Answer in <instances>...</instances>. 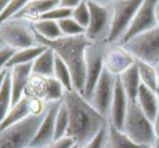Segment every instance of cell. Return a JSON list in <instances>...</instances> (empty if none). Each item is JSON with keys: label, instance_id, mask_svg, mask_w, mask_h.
<instances>
[{"label": "cell", "instance_id": "6da1fadb", "mask_svg": "<svg viewBox=\"0 0 159 148\" xmlns=\"http://www.w3.org/2000/svg\"><path fill=\"white\" fill-rule=\"evenodd\" d=\"M68 110L69 124L66 136L73 138L80 148L88 144L108 123L88 100L76 90L66 91L63 98Z\"/></svg>", "mask_w": 159, "mask_h": 148}, {"label": "cell", "instance_id": "7a4b0ae2", "mask_svg": "<svg viewBox=\"0 0 159 148\" xmlns=\"http://www.w3.org/2000/svg\"><path fill=\"white\" fill-rule=\"evenodd\" d=\"M39 44L50 48L69 68L73 78L74 90L82 94L86 83V52L93 43L86 35L67 37L62 36L55 40H48L36 34Z\"/></svg>", "mask_w": 159, "mask_h": 148}, {"label": "cell", "instance_id": "3957f363", "mask_svg": "<svg viewBox=\"0 0 159 148\" xmlns=\"http://www.w3.org/2000/svg\"><path fill=\"white\" fill-rule=\"evenodd\" d=\"M121 131L134 143L145 146H149L156 137L153 121L143 113L136 101L128 100V109Z\"/></svg>", "mask_w": 159, "mask_h": 148}, {"label": "cell", "instance_id": "277c9868", "mask_svg": "<svg viewBox=\"0 0 159 148\" xmlns=\"http://www.w3.org/2000/svg\"><path fill=\"white\" fill-rule=\"evenodd\" d=\"M44 114L46 110L41 114L30 115L16 124L0 130V148H26L30 146Z\"/></svg>", "mask_w": 159, "mask_h": 148}, {"label": "cell", "instance_id": "5b68a950", "mask_svg": "<svg viewBox=\"0 0 159 148\" xmlns=\"http://www.w3.org/2000/svg\"><path fill=\"white\" fill-rule=\"evenodd\" d=\"M0 39L4 47L23 50L37 46V37L32 24L24 20H8L0 25Z\"/></svg>", "mask_w": 159, "mask_h": 148}, {"label": "cell", "instance_id": "8992f818", "mask_svg": "<svg viewBox=\"0 0 159 148\" xmlns=\"http://www.w3.org/2000/svg\"><path fill=\"white\" fill-rule=\"evenodd\" d=\"M144 0H117L114 2L111 29L106 43H119Z\"/></svg>", "mask_w": 159, "mask_h": 148}, {"label": "cell", "instance_id": "52a82bcc", "mask_svg": "<svg viewBox=\"0 0 159 148\" xmlns=\"http://www.w3.org/2000/svg\"><path fill=\"white\" fill-rule=\"evenodd\" d=\"M122 46L135 57V60L156 66L159 63V27L132 37Z\"/></svg>", "mask_w": 159, "mask_h": 148}, {"label": "cell", "instance_id": "ba28073f", "mask_svg": "<svg viewBox=\"0 0 159 148\" xmlns=\"http://www.w3.org/2000/svg\"><path fill=\"white\" fill-rule=\"evenodd\" d=\"M87 3L90 11V21L84 35L93 43H106L111 22L108 10L98 2L87 0Z\"/></svg>", "mask_w": 159, "mask_h": 148}, {"label": "cell", "instance_id": "9c48e42d", "mask_svg": "<svg viewBox=\"0 0 159 148\" xmlns=\"http://www.w3.org/2000/svg\"><path fill=\"white\" fill-rule=\"evenodd\" d=\"M117 77L118 76L113 75L104 67V70L90 98L88 100L96 110L107 119L109 117V110H111V105L113 102Z\"/></svg>", "mask_w": 159, "mask_h": 148}, {"label": "cell", "instance_id": "30bf717a", "mask_svg": "<svg viewBox=\"0 0 159 148\" xmlns=\"http://www.w3.org/2000/svg\"><path fill=\"white\" fill-rule=\"evenodd\" d=\"M106 43H92L86 52V83L82 96L89 100L104 70V49Z\"/></svg>", "mask_w": 159, "mask_h": 148}, {"label": "cell", "instance_id": "8fae6325", "mask_svg": "<svg viewBox=\"0 0 159 148\" xmlns=\"http://www.w3.org/2000/svg\"><path fill=\"white\" fill-rule=\"evenodd\" d=\"M158 0H144L142 6L136 12L133 21L131 22L129 28L124 35L119 43L122 44L130 40L132 37L142 34L144 31L157 27V22L155 17V7Z\"/></svg>", "mask_w": 159, "mask_h": 148}, {"label": "cell", "instance_id": "7c38bea8", "mask_svg": "<svg viewBox=\"0 0 159 148\" xmlns=\"http://www.w3.org/2000/svg\"><path fill=\"white\" fill-rule=\"evenodd\" d=\"M135 57L120 43H106L104 49V67L115 76L135 64Z\"/></svg>", "mask_w": 159, "mask_h": 148}, {"label": "cell", "instance_id": "4fadbf2b", "mask_svg": "<svg viewBox=\"0 0 159 148\" xmlns=\"http://www.w3.org/2000/svg\"><path fill=\"white\" fill-rule=\"evenodd\" d=\"M63 101L53 103H46L47 109L44 117L40 123L35 137L30 142V146L34 148H44L54 141L55 132V118Z\"/></svg>", "mask_w": 159, "mask_h": 148}, {"label": "cell", "instance_id": "5bb4252c", "mask_svg": "<svg viewBox=\"0 0 159 148\" xmlns=\"http://www.w3.org/2000/svg\"><path fill=\"white\" fill-rule=\"evenodd\" d=\"M128 109V97L122 87V83L119 79V76L117 77L116 81L115 92H114L113 102L111 105V110H109L108 122H111L117 129L121 130L124 127L125 118H126Z\"/></svg>", "mask_w": 159, "mask_h": 148}, {"label": "cell", "instance_id": "9a60e30c", "mask_svg": "<svg viewBox=\"0 0 159 148\" xmlns=\"http://www.w3.org/2000/svg\"><path fill=\"white\" fill-rule=\"evenodd\" d=\"M32 65L33 63H28V64L16 65L10 68L12 106L25 95L26 87L32 76Z\"/></svg>", "mask_w": 159, "mask_h": 148}, {"label": "cell", "instance_id": "2e32d148", "mask_svg": "<svg viewBox=\"0 0 159 148\" xmlns=\"http://www.w3.org/2000/svg\"><path fill=\"white\" fill-rule=\"evenodd\" d=\"M59 6L60 0H30L12 19L30 21L32 23H34V22L39 21L44 13L49 12L50 10Z\"/></svg>", "mask_w": 159, "mask_h": 148}, {"label": "cell", "instance_id": "e0dca14e", "mask_svg": "<svg viewBox=\"0 0 159 148\" xmlns=\"http://www.w3.org/2000/svg\"><path fill=\"white\" fill-rule=\"evenodd\" d=\"M30 115H34L32 110V98L24 95L16 104H14L10 108L6 118L0 124V130L6 129L10 125L16 124Z\"/></svg>", "mask_w": 159, "mask_h": 148}, {"label": "cell", "instance_id": "ac0fdd59", "mask_svg": "<svg viewBox=\"0 0 159 148\" xmlns=\"http://www.w3.org/2000/svg\"><path fill=\"white\" fill-rule=\"evenodd\" d=\"M136 102L143 110V113L147 116V118L153 121L159 110V104L155 91L147 88L144 84H141Z\"/></svg>", "mask_w": 159, "mask_h": 148}, {"label": "cell", "instance_id": "d6986e66", "mask_svg": "<svg viewBox=\"0 0 159 148\" xmlns=\"http://www.w3.org/2000/svg\"><path fill=\"white\" fill-rule=\"evenodd\" d=\"M55 53L52 49L47 48L33 62L32 74L50 78L54 76Z\"/></svg>", "mask_w": 159, "mask_h": 148}, {"label": "cell", "instance_id": "ffe728a7", "mask_svg": "<svg viewBox=\"0 0 159 148\" xmlns=\"http://www.w3.org/2000/svg\"><path fill=\"white\" fill-rule=\"evenodd\" d=\"M105 148H148L134 143L126 133L115 128L111 122L107 124V140Z\"/></svg>", "mask_w": 159, "mask_h": 148}, {"label": "cell", "instance_id": "44dd1931", "mask_svg": "<svg viewBox=\"0 0 159 148\" xmlns=\"http://www.w3.org/2000/svg\"><path fill=\"white\" fill-rule=\"evenodd\" d=\"M119 79L122 83V87L125 89V92L127 94V97L129 101H136L139 93V89H140L141 79L140 75H139L138 66L136 64L132 65L130 68H128L126 71L119 76Z\"/></svg>", "mask_w": 159, "mask_h": 148}, {"label": "cell", "instance_id": "7402d4cb", "mask_svg": "<svg viewBox=\"0 0 159 148\" xmlns=\"http://www.w3.org/2000/svg\"><path fill=\"white\" fill-rule=\"evenodd\" d=\"M46 49L47 47L42 46V44H37V46L32 47V48L15 51L12 54V56L10 57V60L8 61V63L6 64V68L10 69L12 67L16 66V65L33 63Z\"/></svg>", "mask_w": 159, "mask_h": 148}, {"label": "cell", "instance_id": "603a6c76", "mask_svg": "<svg viewBox=\"0 0 159 148\" xmlns=\"http://www.w3.org/2000/svg\"><path fill=\"white\" fill-rule=\"evenodd\" d=\"M135 64L138 66L139 75H140V79L142 84L146 86L153 91H156V89L159 86V79L157 75V70L156 67L153 65L145 63L143 61H135Z\"/></svg>", "mask_w": 159, "mask_h": 148}, {"label": "cell", "instance_id": "cb8c5ba5", "mask_svg": "<svg viewBox=\"0 0 159 148\" xmlns=\"http://www.w3.org/2000/svg\"><path fill=\"white\" fill-rule=\"evenodd\" d=\"M33 28L37 35L48 40H55L62 37V31L60 29L59 23L51 20H39L32 23Z\"/></svg>", "mask_w": 159, "mask_h": 148}, {"label": "cell", "instance_id": "d4e9b609", "mask_svg": "<svg viewBox=\"0 0 159 148\" xmlns=\"http://www.w3.org/2000/svg\"><path fill=\"white\" fill-rule=\"evenodd\" d=\"M46 91H47V78L32 74V76L30 78V81H28V84L26 87L25 95L30 98L43 101L44 96H46Z\"/></svg>", "mask_w": 159, "mask_h": 148}, {"label": "cell", "instance_id": "484cf974", "mask_svg": "<svg viewBox=\"0 0 159 148\" xmlns=\"http://www.w3.org/2000/svg\"><path fill=\"white\" fill-rule=\"evenodd\" d=\"M11 107H12V91H11L10 69H9L6 78H4L1 91H0V124L6 118Z\"/></svg>", "mask_w": 159, "mask_h": 148}, {"label": "cell", "instance_id": "4316f807", "mask_svg": "<svg viewBox=\"0 0 159 148\" xmlns=\"http://www.w3.org/2000/svg\"><path fill=\"white\" fill-rule=\"evenodd\" d=\"M66 90L63 84L54 77L47 78V91L44 96V103H53L63 101Z\"/></svg>", "mask_w": 159, "mask_h": 148}, {"label": "cell", "instance_id": "83f0119b", "mask_svg": "<svg viewBox=\"0 0 159 148\" xmlns=\"http://www.w3.org/2000/svg\"><path fill=\"white\" fill-rule=\"evenodd\" d=\"M54 78H57L65 88L66 91H71L74 90L73 78L71 74L67 65L55 54V64H54Z\"/></svg>", "mask_w": 159, "mask_h": 148}, {"label": "cell", "instance_id": "f1b7e54d", "mask_svg": "<svg viewBox=\"0 0 159 148\" xmlns=\"http://www.w3.org/2000/svg\"><path fill=\"white\" fill-rule=\"evenodd\" d=\"M69 118H68V110L65 105L64 101L62 102L55 118V132H54V141L65 137L68 130Z\"/></svg>", "mask_w": 159, "mask_h": 148}, {"label": "cell", "instance_id": "f546056e", "mask_svg": "<svg viewBox=\"0 0 159 148\" xmlns=\"http://www.w3.org/2000/svg\"><path fill=\"white\" fill-rule=\"evenodd\" d=\"M57 23H59L60 29H61L63 36L73 37V36H79L86 34V28L79 25L73 17H67V19L61 20Z\"/></svg>", "mask_w": 159, "mask_h": 148}, {"label": "cell", "instance_id": "4dcf8cb0", "mask_svg": "<svg viewBox=\"0 0 159 148\" xmlns=\"http://www.w3.org/2000/svg\"><path fill=\"white\" fill-rule=\"evenodd\" d=\"M71 17H73L79 25H81L82 27L87 29V27H88V25H89V21H90V11H89L87 0H84V1L80 2L76 8L73 9Z\"/></svg>", "mask_w": 159, "mask_h": 148}, {"label": "cell", "instance_id": "1f68e13d", "mask_svg": "<svg viewBox=\"0 0 159 148\" xmlns=\"http://www.w3.org/2000/svg\"><path fill=\"white\" fill-rule=\"evenodd\" d=\"M30 0H10L7 6L6 10L0 15V25L8 20L12 19L16 13H19Z\"/></svg>", "mask_w": 159, "mask_h": 148}, {"label": "cell", "instance_id": "d6a6232c", "mask_svg": "<svg viewBox=\"0 0 159 148\" xmlns=\"http://www.w3.org/2000/svg\"><path fill=\"white\" fill-rule=\"evenodd\" d=\"M71 14H73V9L63 8V7L59 6L50 10L49 12L44 13L40 20H51V21L59 22L61 20L67 19V17H71Z\"/></svg>", "mask_w": 159, "mask_h": 148}, {"label": "cell", "instance_id": "836d02e7", "mask_svg": "<svg viewBox=\"0 0 159 148\" xmlns=\"http://www.w3.org/2000/svg\"><path fill=\"white\" fill-rule=\"evenodd\" d=\"M107 124H108V123H107ZM107 124L98 132V134L92 141H90L88 144L84 145V146L81 148H104L105 144H106V140H107Z\"/></svg>", "mask_w": 159, "mask_h": 148}, {"label": "cell", "instance_id": "e575fe53", "mask_svg": "<svg viewBox=\"0 0 159 148\" xmlns=\"http://www.w3.org/2000/svg\"><path fill=\"white\" fill-rule=\"evenodd\" d=\"M76 143L73 138L68 137V136H65V137H62L60 140L53 141L49 146L44 148H71Z\"/></svg>", "mask_w": 159, "mask_h": 148}, {"label": "cell", "instance_id": "d590c367", "mask_svg": "<svg viewBox=\"0 0 159 148\" xmlns=\"http://www.w3.org/2000/svg\"><path fill=\"white\" fill-rule=\"evenodd\" d=\"M14 52L15 50L9 48V47H3L2 49H0V70L6 68V64Z\"/></svg>", "mask_w": 159, "mask_h": 148}, {"label": "cell", "instance_id": "8d00e7d4", "mask_svg": "<svg viewBox=\"0 0 159 148\" xmlns=\"http://www.w3.org/2000/svg\"><path fill=\"white\" fill-rule=\"evenodd\" d=\"M82 1H84V0H60V7L74 9Z\"/></svg>", "mask_w": 159, "mask_h": 148}, {"label": "cell", "instance_id": "74e56055", "mask_svg": "<svg viewBox=\"0 0 159 148\" xmlns=\"http://www.w3.org/2000/svg\"><path fill=\"white\" fill-rule=\"evenodd\" d=\"M153 128H154V132H155V135L159 136V110L156 115L155 119L153 120Z\"/></svg>", "mask_w": 159, "mask_h": 148}, {"label": "cell", "instance_id": "f35d334b", "mask_svg": "<svg viewBox=\"0 0 159 148\" xmlns=\"http://www.w3.org/2000/svg\"><path fill=\"white\" fill-rule=\"evenodd\" d=\"M9 69L8 68H3L2 70H0V91H1V88H2V84H3V81H4V78L7 76V73H8Z\"/></svg>", "mask_w": 159, "mask_h": 148}, {"label": "cell", "instance_id": "ab89813d", "mask_svg": "<svg viewBox=\"0 0 159 148\" xmlns=\"http://www.w3.org/2000/svg\"><path fill=\"white\" fill-rule=\"evenodd\" d=\"M10 0H0V15L3 13V11L6 10L7 6H8Z\"/></svg>", "mask_w": 159, "mask_h": 148}, {"label": "cell", "instance_id": "60d3db41", "mask_svg": "<svg viewBox=\"0 0 159 148\" xmlns=\"http://www.w3.org/2000/svg\"><path fill=\"white\" fill-rule=\"evenodd\" d=\"M148 148H159V136H156L155 140L152 142V144L149 145Z\"/></svg>", "mask_w": 159, "mask_h": 148}, {"label": "cell", "instance_id": "b9f144b4", "mask_svg": "<svg viewBox=\"0 0 159 148\" xmlns=\"http://www.w3.org/2000/svg\"><path fill=\"white\" fill-rule=\"evenodd\" d=\"M155 17H156V22H157V26L159 27V0L155 7Z\"/></svg>", "mask_w": 159, "mask_h": 148}, {"label": "cell", "instance_id": "7bdbcfd3", "mask_svg": "<svg viewBox=\"0 0 159 148\" xmlns=\"http://www.w3.org/2000/svg\"><path fill=\"white\" fill-rule=\"evenodd\" d=\"M91 1H95V2H98V3H105V2H111V1H117V0H91Z\"/></svg>", "mask_w": 159, "mask_h": 148}, {"label": "cell", "instance_id": "ee69618b", "mask_svg": "<svg viewBox=\"0 0 159 148\" xmlns=\"http://www.w3.org/2000/svg\"><path fill=\"white\" fill-rule=\"evenodd\" d=\"M155 93H156V96H157V101H158V104H159V86H158V88L156 89Z\"/></svg>", "mask_w": 159, "mask_h": 148}, {"label": "cell", "instance_id": "f6af8a7d", "mask_svg": "<svg viewBox=\"0 0 159 148\" xmlns=\"http://www.w3.org/2000/svg\"><path fill=\"white\" fill-rule=\"evenodd\" d=\"M155 67H156V70H157V75H158V79H159V63L156 65Z\"/></svg>", "mask_w": 159, "mask_h": 148}, {"label": "cell", "instance_id": "bcb514c9", "mask_svg": "<svg viewBox=\"0 0 159 148\" xmlns=\"http://www.w3.org/2000/svg\"><path fill=\"white\" fill-rule=\"evenodd\" d=\"M4 47V44L2 43V41H1V39H0V49H2Z\"/></svg>", "mask_w": 159, "mask_h": 148}, {"label": "cell", "instance_id": "7dc6e473", "mask_svg": "<svg viewBox=\"0 0 159 148\" xmlns=\"http://www.w3.org/2000/svg\"><path fill=\"white\" fill-rule=\"evenodd\" d=\"M71 148H80L79 146H78V145L77 144H75V145H74V146L73 147H71Z\"/></svg>", "mask_w": 159, "mask_h": 148}, {"label": "cell", "instance_id": "c3c4849f", "mask_svg": "<svg viewBox=\"0 0 159 148\" xmlns=\"http://www.w3.org/2000/svg\"><path fill=\"white\" fill-rule=\"evenodd\" d=\"M26 148H34V147H30V146H28V147H26Z\"/></svg>", "mask_w": 159, "mask_h": 148}, {"label": "cell", "instance_id": "681fc988", "mask_svg": "<svg viewBox=\"0 0 159 148\" xmlns=\"http://www.w3.org/2000/svg\"><path fill=\"white\" fill-rule=\"evenodd\" d=\"M104 148H105V147H104Z\"/></svg>", "mask_w": 159, "mask_h": 148}]
</instances>
